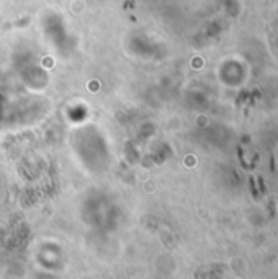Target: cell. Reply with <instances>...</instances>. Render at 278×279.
I'll use <instances>...</instances> for the list:
<instances>
[{
  "label": "cell",
  "instance_id": "1",
  "mask_svg": "<svg viewBox=\"0 0 278 279\" xmlns=\"http://www.w3.org/2000/svg\"><path fill=\"white\" fill-rule=\"evenodd\" d=\"M250 185H252V191H254V196H257V190H255V178H250Z\"/></svg>",
  "mask_w": 278,
  "mask_h": 279
}]
</instances>
